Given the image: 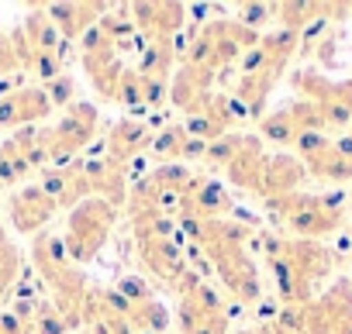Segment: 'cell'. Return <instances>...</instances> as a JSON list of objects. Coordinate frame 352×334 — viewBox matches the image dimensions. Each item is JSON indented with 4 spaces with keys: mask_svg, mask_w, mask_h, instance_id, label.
<instances>
[{
    "mask_svg": "<svg viewBox=\"0 0 352 334\" xmlns=\"http://www.w3.org/2000/svg\"><path fill=\"white\" fill-rule=\"evenodd\" d=\"M69 93H73V83L69 80H59V86H52V100L56 104H66L63 97H69Z\"/></svg>",
    "mask_w": 352,
    "mask_h": 334,
    "instance_id": "cell-1",
    "label": "cell"
}]
</instances>
